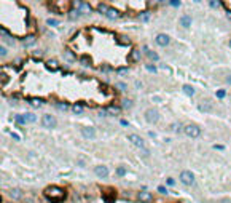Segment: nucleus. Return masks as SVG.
Here are the masks:
<instances>
[{
  "instance_id": "obj_1",
  "label": "nucleus",
  "mask_w": 231,
  "mask_h": 203,
  "mask_svg": "<svg viewBox=\"0 0 231 203\" xmlns=\"http://www.w3.org/2000/svg\"><path fill=\"white\" fill-rule=\"evenodd\" d=\"M43 195L51 201H61L65 198V190L62 187H58V185H48L43 190Z\"/></svg>"
},
{
  "instance_id": "obj_2",
  "label": "nucleus",
  "mask_w": 231,
  "mask_h": 203,
  "mask_svg": "<svg viewBox=\"0 0 231 203\" xmlns=\"http://www.w3.org/2000/svg\"><path fill=\"white\" fill-rule=\"evenodd\" d=\"M183 131H185V134H187V136H190V138H198L199 134H201V129H199V126L191 125V123L183 128Z\"/></svg>"
},
{
  "instance_id": "obj_3",
  "label": "nucleus",
  "mask_w": 231,
  "mask_h": 203,
  "mask_svg": "<svg viewBox=\"0 0 231 203\" xmlns=\"http://www.w3.org/2000/svg\"><path fill=\"white\" fill-rule=\"evenodd\" d=\"M42 123H43V126L45 128H54L56 126V117L54 115H49V114H45L42 117Z\"/></svg>"
},
{
  "instance_id": "obj_4",
  "label": "nucleus",
  "mask_w": 231,
  "mask_h": 203,
  "mask_svg": "<svg viewBox=\"0 0 231 203\" xmlns=\"http://www.w3.org/2000/svg\"><path fill=\"white\" fill-rule=\"evenodd\" d=\"M145 118H147L148 123H156L160 120V114H158L156 109H150V110L145 112Z\"/></svg>"
},
{
  "instance_id": "obj_5",
  "label": "nucleus",
  "mask_w": 231,
  "mask_h": 203,
  "mask_svg": "<svg viewBox=\"0 0 231 203\" xmlns=\"http://www.w3.org/2000/svg\"><path fill=\"white\" fill-rule=\"evenodd\" d=\"M180 181H182L183 184H187V185L193 184L195 182V174L191 171H183L182 174H180Z\"/></svg>"
},
{
  "instance_id": "obj_6",
  "label": "nucleus",
  "mask_w": 231,
  "mask_h": 203,
  "mask_svg": "<svg viewBox=\"0 0 231 203\" xmlns=\"http://www.w3.org/2000/svg\"><path fill=\"white\" fill-rule=\"evenodd\" d=\"M155 40H156V43L160 45V47H167L169 42H171V38H169L167 34H158Z\"/></svg>"
},
{
  "instance_id": "obj_7",
  "label": "nucleus",
  "mask_w": 231,
  "mask_h": 203,
  "mask_svg": "<svg viewBox=\"0 0 231 203\" xmlns=\"http://www.w3.org/2000/svg\"><path fill=\"white\" fill-rule=\"evenodd\" d=\"M81 134L86 139H94L96 138V129L93 126H83L81 128Z\"/></svg>"
},
{
  "instance_id": "obj_8",
  "label": "nucleus",
  "mask_w": 231,
  "mask_h": 203,
  "mask_svg": "<svg viewBox=\"0 0 231 203\" xmlns=\"http://www.w3.org/2000/svg\"><path fill=\"white\" fill-rule=\"evenodd\" d=\"M137 198L140 201H144V203H150L151 200H153V195H151L150 192H147V190H140L139 195H137Z\"/></svg>"
},
{
  "instance_id": "obj_9",
  "label": "nucleus",
  "mask_w": 231,
  "mask_h": 203,
  "mask_svg": "<svg viewBox=\"0 0 231 203\" xmlns=\"http://www.w3.org/2000/svg\"><path fill=\"white\" fill-rule=\"evenodd\" d=\"M94 173L97 174L99 178H107V176H109V168L104 166V165H97L94 168Z\"/></svg>"
},
{
  "instance_id": "obj_10",
  "label": "nucleus",
  "mask_w": 231,
  "mask_h": 203,
  "mask_svg": "<svg viewBox=\"0 0 231 203\" xmlns=\"http://www.w3.org/2000/svg\"><path fill=\"white\" fill-rule=\"evenodd\" d=\"M129 141L134 144V146H137V147H140V149H144L145 147V142H144V139L140 138V136H137V134H131L129 136Z\"/></svg>"
},
{
  "instance_id": "obj_11",
  "label": "nucleus",
  "mask_w": 231,
  "mask_h": 203,
  "mask_svg": "<svg viewBox=\"0 0 231 203\" xmlns=\"http://www.w3.org/2000/svg\"><path fill=\"white\" fill-rule=\"evenodd\" d=\"M45 67H46L48 70H56L59 67V61L58 59H46L45 61Z\"/></svg>"
},
{
  "instance_id": "obj_12",
  "label": "nucleus",
  "mask_w": 231,
  "mask_h": 203,
  "mask_svg": "<svg viewBox=\"0 0 231 203\" xmlns=\"http://www.w3.org/2000/svg\"><path fill=\"white\" fill-rule=\"evenodd\" d=\"M91 11H93V8H91V5H89V3H86V2L80 3V8H78V13H80V15H89Z\"/></svg>"
},
{
  "instance_id": "obj_13",
  "label": "nucleus",
  "mask_w": 231,
  "mask_h": 203,
  "mask_svg": "<svg viewBox=\"0 0 231 203\" xmlns=\"http://www.w3.org/2000/svg\"><path fill=\"white\" fill-rule=\"evenodd\" d=\"M21 42H22L24 47H32V45L35 43V35H33V34H29V35H26Z\"/></svg>"
},
{
  "instance_id": "obj_14",
  "label": "nucleus",
  "mask_w": 231,
  "mask_h": 203,
  "mask_svg": "<svg viewBox=\"0 0 231 203\" xmlns=\"http://www.w3.org/2000/svg\"><path fill=\"white\" fill-rule=\"evenodd\" d=\"M120 16H121L120 11H118L116 8H113V7H110L109 11H107V18H109V19H118Z\"/></svg>"
},
{
  "instance_id": "obj_15",
  "label": "nucleus",
  "mask_w": 231,
  "mask_h": 203,
  "mask_svg": "<svg viewBox=\"0 0 231 203\" xmlns=\"http://www.w3.org/2000/svg\"><path fill=\"white\" fill-rule=\"evenodd\" d=\"M198 109L201 112H210L212 110V104L207 103V101H201V103H198Z\"/></svg>"
},
{
  "instance_id": "obj_16",
  "label": "nucleus",
  "mask_w": 231,
  "mask_h": 203,
  "mask_svg": "<svg viewBox=\"0 0 231 203\" xmlns=\"http://www.w3.org/2000/svg\"><path fill=\"white\" fill-rule=\"evenodd\" d=\"M83 110H84V104L83 103H75L74 106H72V112H74V114H81Z\"/></svg>"
},
{
  "instance_id": "obj_17",
  "label": "nucleus",
  "mask_w": 231,
  "mask_h": 203,
  "mask_svg": "<svg viewBox=\"0 0 231 203\" xmlns=\"http://www.w3.org/2000/svg\"><path fill=\"white\" fill-rule=\"evenodd\" d=\"M10 197L13 200H19V198H22V192H21L19 189H11L10 190Z\"/></svg>"
},
{
  "instance_id": "obj_18",
  "label": "nucleus",
  "mask_w": 231,
  "mask_h": 203,
  "mask_svg": "<svg viewBox=\"0 0 231 203\" xmlns=\"http://www.w3.org/2000/svg\"><path fill=\"white\" fill-rule=\"evenodd\" d=\"M27 103H29L30 106H33V107H40V106L45 103V101H43V99H40V98H32V99L27 101Z\"/></svg>"
},
{
  "instance_id": "obj_19",
  "label": "nucleus",
  "mask_w": 231,
  "mask_h": 203,
  "mask_svg": "<svg viewBox=\"0 0 231 203\" xmlns=\"http://www.w3.org/2000/svg\"><path fill=\"white\" fill-rule=\"evenodd\" d=\"M145 54H147L151 61H158V59H160V56H158L155 51H151V50H147V47H145Z\"/></svg>"
},
{
  "instance_id": "obj_20",
  "label": "nucleus",
  "mask_w": 231,
  "mask_h": 203,
  "mask_svg": "<svg viewBox=\"0 0 231 203\" xmlns=\"http://www.w3.org/2000/svg\"><path fill=\"white\" fill-rule=\"evenodd\" d=\"M107 112H109L110 115H120L121 109H120V107H116V106H112V107H109V109H107Z\"/></svg>"
},
{
  "instance_id": "obj_21",
  "label": "nucleus",
  "mask_w": 231,
  "mask_h": 203,
  "mask_svg": "<svg viewBox=\"0 0 231 203\" xmlns=\"http://www.w3.org/2000/svg\"><path fill=\"white\" fill-rule=\"evenodd\" d=\"M180 24L183 27H190L191 26V18L190 16H182V19H180Z\"/></svg>"
},
{
  "instance_id": "obj_22",
  "label": "nucleus",
  "mask_w": 231,
  "mask_h": 203,
  "mask_svg": "<svg viewBox=\"0 0 231 203\" xmlns=\"http://www.w3.org/2000/svg\"><path fill=\"white\" fill-rule=\"evenodd\" d=\"M131 61H134V63L140 61V53H139V50H132V51H131Z\"/></svg>"
},
{
  "instance_id": "obj_23",
  "label": "nucleus",
  "mask_w": 231,
  "mask_h": 203,
  "mask_svg": "<svg viewBox=\"0 0 231 203\" xmlns=\"http://www.w3.org/2000/svg\"><path fill=\"white\" fill-rule=\"evenodd\" d=\"M56 107H58L59 110H70V106L67 104V103H56Z\"/></svg>"
},
{
  "instance_id": "obj_24",
  "label": "nucleus",
  "mask_w": 231,
  "mask_h": 203,
  "mask_svg": "<svg viewBox=\"0 0 231 203\" xmlns=\"http://www.w3.org/2000/svg\"><path fill=\"white\" fill-rule=\"evenodd\" d=\"M14 120H16V123H18V125H27V120H26L24 115H16Z\"/></svg>"
},
{
  "instance_id": "obj_25",
  "label": "nucleus",
  "mask_w": 231,
  "mask_h": 203,
  "mask_svg": "<svg viewBox=\"0 0 231 203\" xmlns=\"http://www.w3.org/2000/svg\"><path fill=\"white\" fill-rule=\"evenodd\" d=\"M24 117H26V120H27V123H33V122H37V115L35 114H24Z\"/></svg>"
},
{
  "instance_id": "obj_26",
  "label": "nucleus",
  "mask_w": 231,
  "mask_h": 203,
  "mask_svg": "<svg viewBox=\"0 0 231 203\" xmlns=\"http://www.w3.org/2000/svg\"><path fill=\"white\" fill-rule=\"evenodd\" d=\"M139 19L144 21V22H147V21L150 19V13H148V11H142V13L139 15Z\"/></svg>"
},
{
  "instance_id": "obj_27",
  "label": "nucleus",
  "mask_w": 231,
  "mask_h": 203,
  "mask_svg": "<svg viewBox=\"0 0 231 203\" xmlns=\"http://www.w3.org/2000/svg\"><path fill=\"white\" fill-rule=\"evenodd\" d=\"M64 56L67 58V61H70V63H72V61H75V54L72 53L70 50H65V51H64Z\"/></svg>"
},
{
  "instance_id": "obj_28",
  "label": "nucleus",
  "mask_w": 231,
  "mask_h": 203,
  "mask_svg": "<svg viewBox=\"0 0 231 203\" xmlns=\"http://www.w3.org/2000/svg\"><path fill=\"white\" fill-rule=\"evenodd\" d=\"M183 91L187 93L188 96H193V94H195V88L190 87V85H183Z\"/></svg>"
},
{
  "instance_id": "obj_29",
  "label": "nucleus",
  "mask_w": 231,
  "mask_h": 203,
  "mask_svg": "<svg viewBox=\"0 0 231 203\" xmlns=\"http://www.w3.org/2000/svg\"><path fill=\"white\" fill-rule=\"evenodd\" d=\"M109 8H110V7H107V5H104V3H100L99 7H97L99 13H102V15H105V16H107V11H109Z\"/></svg>"
},
{
  "instance_id": "obj_30",
  "label": "nucleus",
  "mask_w": 231,
  "mask_h": 203,
  "mask_svg": "<svg viewBox=\"0 0 231 203\" xmlns=\"http://www.w3.org/2000/svg\"><path fill=\"white\" fill-rule=\"evenodd\" d=\"M116 40L120 42V43H129V37H126V35H116Z\"/></svg>"
},
{
  "instance_id": "obj_31",
  "label": "nucleus",
  "mask_w": 231,
  "mask_h": 203,
  "mask_svg": "<svg viewBox=\"0 0 231 203\" xmlns=\"http://www.w3.org/2000/svg\"><path fill=\"white\" fill-rule=\"evenodd\" d=\"M215 94H217V98H218V99H223L225 96H226V91H225V90H217V93H215Z\"/></svg>"
},
{
  "instance_id": "obj_32",
  "label": "nucleus",
  "mask_w": 231,
  "mask_h": 203,
  "mask_svg": "<svg viewBox=\"0 0 231 203\" xmlns=\"http://www.w3.org/2000/svg\"><path fill=\"white\" fill-rule=\"evenodd\" d=\"M125 174H126V170H125V168H123V166H120V168H116V176H125Z\"/></svg>"
},
{
  "instance_id": "obj_33",
  "label": "nucleus",
  "mask_w": 231,
  "mask_h": 203,
  "mask_svg": "<svg viewBox=\"0 0 231 203\" xmlns=\"http://www.w3.org/2000/svg\"><path fill=\"white\" fill-rule=\"evenodd\" d=\"M145 69H147L148 72H151V74H156V67L153 64H147V66H145Z\"/></svg>"
},
{
  "instance_id": "obj_34",
  "label": "nucleus",
  "mask_w": 231,
  "mask_h": 203,
  "mask_svg": "<svg viewBox=\"0 0 231 203\" xmlns=\"http://www.w3.org/2000/svg\"><path fill=\"white\" fill-rule=\"evenodd\" d=\"M169 5H171V7H174V8H179L180 5H182V2H179V0H171V2H169Z\"/></svg>"
},
{
  "instance_id": "obj_35",
  "label": "nucleus",
  "mask_w": 231,
  "mask_h": 203,
  "mask_svg": "<svg viewBox=\"0 0 231 203\" xmlns=\"http://www.w3.org/2000/svg\"><path fill=\"white\" fill-rule=\"evenodd\" d=\"M220 2H217V0H210V2H209V7H212V8H218V7H220Z\"/></svg>"
},
{
  "instance_id": "obj_36",
  "label": "nucleus",
  "mask_w": 231,
  "mask_h": 203,
  "mask_svg": "<svg viewBox=\"0 0 231 203\" xmlns=\"http://www.w3.org/2000/svg\"><path fill=\"white\" fill-rule=\"evenodd\" d=\"M116 72H118L120 75H121V74H128V67H120V69H118Z\"/></svg>"
},
{
  "instance_id": "obj_37",
  "label": "nucleus",
  "mask_w": 231,
  "mask_h": 203,
  "mask_svg": "<svg viewBox=\"0 0 231 203\" xmlns=\"http://www.w3.org/2000/svg\"><path fill=\"white\" fill-rule=\"evenodd\" d=\"M48 24H49V26H59V21H56V19H48Z\"/></svg>"
},
{
  "instance_id": "obj_38",
  "label": "nucleus",
  "mask_w": 231,
  "mask_h": 203,
  "mask_svg": "<svg viewBox=\"0 0 231 203\" xmlns=\"http://www.w3.org/2000/svg\"><path fill=\"white\" fill-rule=\"evenodd\" d=\"M0 54H2V58L7 56V48H5V47H0Z\"/></svg>"
},
{
  "instance_id": "obj_39",
  "label": "nucleus",
  "mask_w": 231,
  "mask_h": 203,
  "mask_svg": "<svg viewBox=\"0 0 231 203\" xmlns=\"http://www.w3.org/2000/svg\"><path fill=\"white\" fill-rule=\"evenodd\" d=\"M123 106H125V107H131V101H129V99H123Z\"/></svg>"
},
{
  "instance_id": "obj_40",
  "label": "nucleus",
  "mask_w": 231,
  "mask_h": 203,
  "mask_svg": "<svg viewBox=\"0 0 231 203\" xmlns=\"http://www.w3.org/2000/svg\"><path fill=\"white\" fill-rule=\"evenodd\" d=\"M80 63H81V64H84V66H89V64H91V63H89V61H88V58H81V61H80Z\"/></svg>"
},
{
  "instance_id": "obj_41",
  "label": "nucleus",
  "mask_w": 231,
  "mask_h": 203,
  "mask_svg": "<svg viewBox=\"0 0 231 203\" xmlns=\"http://www.w3.org/2000/svg\"><path fill=\"white\" fill-rule=\"evenodd\" d=\"M214 149H215V150H223V149H225V146H220V144H215V146H214Z\"/></svg>"
},
{
  "instance_id": "obj_42",
  "label": "nucleus",
  "mask_w": 231,
  "mask_h": 203,
  "mask_svg": "<svg viewBox=\"0 0 231 203\" xmlns=\"http://www.w3.org/2000/svg\"><path fill=\"white\" fill-rule=\"evenodd\" d=\"M166 182H167V185H174V184H176V181H174L172 178H167V181H166Z\"/></svg>"
},
{
  "instance_id": "obj_43",
  "label": "nucleus",
  "mask_w": 231,
  "mask_h": 203,
  "mask_svg": "<svg viewBox=\"0 0 231 203\" xmlns=\"http://www.w3.org/2000/svg\"><path fill=\"white\" fill-rule=\"evenodd\" d=\"M118 88L123 90V91H126V83H118Z\"/></svg>"
},
{
  "instance_id": "obj_44",
  "label": "nucleus",
  "mask_w": 231,
  "mask_h": 203,
  "mask_svg": "<svg viewBox=\"0 0 231 203\" xmlns=\"http://www.w3.org/2000/svg\"><path fill=\"white\" fill-rule=\"evenodd\" d=\"M158 190H160V192H161V194H164V195L167 194V190H166L164 187H161V185H160V187H158Z\"/></svg>"
},
{
  "instance_id": "obj_45",
  "label": "nucleus",
  "mask_w": 231,
  "mask_h": 203,
  "mask_svg": "<svg viewBox=\"0 0 231 203\" xmlns=\"http://www.w3.org/2000/svg\"><path fill=\"white\" fill-rule=\"evenodd\" d=\"M120 123H121V126H128V125H129V123H128V120H121Z\"/></svg>"
},
{
  "instance_id": "obj_46",
  "label": "nucleus",
  "mask_w": 231,
  "mask_h": 203,
  "mask_svg": "<svg viewBox=\"0 0 231 203\" xmlns=\"http://www.w3.org/2000/svg\"><path fill=\"white\" fill-rule=\"evenodd\" d=\"M11 136H13L16 141H18V139H21V136H18V134H16V133H11Z\"/></svg>"
},
{
  "instance_id": "obj_47",
  "label": "nucleus",
  "mask_w": 231,
  "mask_h": 203,
  "mask_svg": "<svg viewBox=\"0 0 231 203\" xmlns=\"http://www.w3.org/2000/svg\"><path fill=\"white\" fill-rule=\"evenodd\" d=\"M5 80H7V77H5V74L2 72V83H5Z\"/></svg>"
},
{
  "instance_id": "obj_48",
  "label": "nucleus",
  "mask_w": 231,
  "mask_h": 203,
  "mask_svg": "<svg viewBox=\"0 0 231 203\" xmlns=\"http://www.w3.org/2000/svg\"><path fill=\"white\" fill-rule=\"evenodd\" d=\"M226 15H228V18H231V11H229V10L226 11Z\"/></svg>"
},
{
  "instance_id": "obj_49",
  "label": "nucleus",
  "mask_w": 231,
  "mask_h": 203,
  "mask_svg": "<svg viewBox=\"0 0 231 203\" xmlns=\"http://www.w3.org/2000/svg\"><path fill=\"white\" fill-rule=\"evenodd\" d=\"M226 80H228V83H231V75H228V78H226Z\"/></svg>"
},
{
  "instance_id": "obj_50",
  "label": "nucleus",
  "mask_w": 231,
  "mask_h": 203,
  "mask_svg": "<svg viewBox=\"0 0 231 203\" xmlns=\"http://www.w3.org/2000/svg\"><path fill=\"white\" fill-rule=\"evenodd\" d=\"M229 47H231V40H229Z\"/></svg>"
}]
</instances>
